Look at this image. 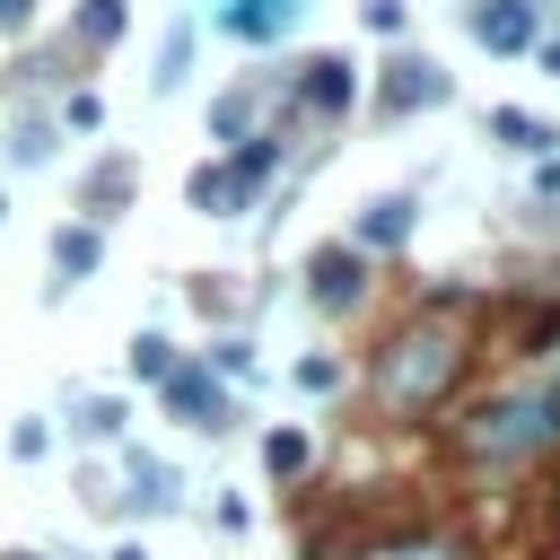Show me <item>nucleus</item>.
I'll return each mask as SVG.
<instances>
[{
    "label": "nucleus",
    "mask_w": 560,
    "mask_h": 560,
    "mask_svg": "<svg viewBox=\"0 0 560 560\" xmlns=\"http://www.w3.org/2000/svg\"><path fill=\"white\" fill-rule=\"evenodd\" d=\"M455 376H464V315H455V298L420 306V315L376 350V402L402 411V420L438 411V402L455 394Z\"/></svg>",
    "instance_id": "1"
},
{
    "label": "nucleus",
    "mask_w": 560,
    "mask_h": 560,
    "mask_svg": "<svg viewBox=\"0 0 560 560\" xmlns=\"http://www.w3.org/2000/svg\"><path fill=\"white\" fill-rule=\"evenodd\" d=\"M542 438H560V429H551V411L525 402V394H499V402H481V411L455 429V446L481 455V464H516V455H534Z\"/></svg>",
    "instance_id": "2"
},
{
    "label": "nucleus",
    "mask_w": 560,
    "mask_h": 560,
    "mask_svg": "<svg viewBox=\"0 0 560 560\" xmlns=\"http://www.w3.org/2000/svg\"><path fill=\"white\" fill-rule=\"evenodd\" d=\"M271 184V140H254V149H236L228 166H201L192 175V210H210V219H228V210H245L254 192Z\"/></svg>",
    "instance_id": "3"
},
{
    "label": "nucleus",
    "mask_w": 560,
    "mask_h": 560,
    "mask_svg": "<svg viewBox=\"0 0 560 560\" xmlns=\"http://www.w3.org/2000/svg\"><path fill=\"white\" fill-rule=\"evenodd\" d=\"M438 96H446V70H438V61H420V52H394V61H385V88H376L385 114H420V105H438Z\"/></svg>",
    "instance_id": "4"
},
{
    "label": "nucleus",
    "mask_w": 560,
    "mask_h": 560,
    "mask_svg": "<svg viewBox=\"0 0 560 560\" xmlns=\"http://www.w3.org/2000/svg\"><path fill=\"white\" fill-rule=\"evenodd\" d=\"M158 385H166V411H184L192 429H228V402H219V376H210V368H184V359H175Z\"/></svg>",
    "instance_id": "5"
},
{
    "label": "nucleus",
    "mask_w": 560,
    "mask_h": 560,
    "mask_svg": "<svg viewBox=\"0 0 560 560\" xmlns=\"http://www.w3.org/2000/svg\"><path fill=\"white\" fill-rule=\"evenodd\" d=\"M298 18H306V0H228V9H219V26H228L236 44H280Z\"/></svg>",
    "instance_id": "6"
},
{
    "label": "nucleus",
    "mask_w": 560,
    "mask_h": 560,
    "mask_svg": "<svg viewBox=\"0 0 560 560\" xmlns=\"http://www.w3.org/2000/svg\"><path fill=\"white\" fill-rule=\"evenodd\" d=\"M464 18H472V35H481L490 52H525V44H534V0H472Z\"/></svg>",
    "instance_id": "7"
},
{
    "label": "nucleus",
    "mask_w": 560,
    "mask_h": 560,
    "mask_svg": "<svg viewBox=\"0 0 560 560\" xmlns=\"http://www.w3.org/2000/svg\"><path fill=\"white\" fill-rule=\"evenodd\" d=\"M306 298H315V306H332V315H341V306H359V254H350V245H324V254L306 262Z\"/></svg>",
    "instance_id": "8"
},
{
    "label": "nucleus",
    "mask_w": 560,
    "mask_h": 560,
    "mask_svg": "<svg viewBox=\"0 0 560 560\" xmlns=\"http://www.w3.org/2000/svg\"><path fill=\"white\" fill-rule=\"evenodd\" d=\"M298 96H306L315 114H341V105H350V61H341V52H315L306 79H298Z\"/></svg>",
    "instance_id": "9"
},
{
    "label": "nucleus",
    "mask_w": 560,
    "mask_h": 560,
    "mask_svg": "<svg viewBox=\"0 0 560 560\" xmlns=\"http://www.w3.org/2000/svg\"><path fill=\"white\" fill-rule=\"evenodd\" d=\"M402 236H411V192H376V201L359 210V245H385V254H394Z\"/></svg>",
    "instance_id": "10"
},
{
    "label": "nucleus",
    "mask_w": 560,
    "mask_h": 560,
    "mask_svg": "<svg viewBox=\"0 0 560 560\" xmlns=\"http://www.w3.org/2000/svg\"><path fill=\"white\" fill-rule=\"evenodd\" d=\"M131 184H140V175H131V158H114V166H96V175H88V219H114V210L131 201Z\"/></svg>",
    "instance_id": "11"
},
{
    "label": "nucleus",
    "mask_w": 560,
    "mask_h": 560,
    "mask_svg": "<svg viewBox=\"0 0 560 560\" xmlns=\"http://www.w3.org/2000/svg\"><path fill=\"white\" fill-rule=\"evenodd\" d=\"M262 464H271L280 481H298V472L315 464V446H306V429H271V438H262Z\"/></svg>",
    "instance_id": "12"
},
{
    "label": "nucleus",
    "mask_w": 560,
    "mask_h": 560,
    "mask_svg": "<svg viewBox=\"0 0 560 560\" xmlns=\"http://www.w3.org/2000/svg\"><path fill=\"white\" fill-rule=\"evenodd\" d=\"M262 105H271V88H236V96H219V114H210V122H219V140H236Z\"/></svg>",
    "instance_id": "13"
},
{
    "label": "nucleus",
    "mask_w": 560,
    "mask_h": 560,
    "mask_svg": "<svg viewBox=\"0 0 560 560\" xmlns=\"http://www.w3.org/2000/svg\"><path fill=\"white\" fill-rule=\"evenodd\" d=\"M96 254H105V245H96V228H61V236H52V262H61L70 280H79V271H96Z\"/></svg>",
    "instance_id": "14"
},
{
    "label": "nucleus",
    "mask_w": 560,
    "mask_h": 560,
    "mask_svg": "<svg viewBox=\"0 0 560 560\" xmlns=\"http://www.w3.org/2000/svg\"><path fill=\"white\" fill-rule=\"evenodd\" d=\"M122 26H131L122 0H88V9H79V35H88V44H122Z\"/></svg>",
    "instance_id": "15"
},
{
    "label": "nucleus",
    "mask_w": 560,
    "mask_h": 560,
    "mask_svg": "<svg viewBox=\"0 0 560 560\" xmlns=\"http://www.w3.org/2000/svg\"><path fill=\"white\" fill-rule=\"evenodd\" d=\"M184 70H192V26H175V35H166V52H158V96H175V88H184Z\"/></svg>",
    "instance_id": "16"
},
{
    "label": "nucleus",
    "mask_w": 560,
    "mask_h": 560,
    "mask_svg": "<svg viewBox=\"0 0 560 560\" xmlns=\"http://www.w3.org/2000/svg\"><path fill=\"white\" fill-rule=\"evenodd\" d=\"M490 131H499L508 149H551V122H534V114H516V105H508V114H490Z\"/></svg>",
    "instance_id": "17"
},
{
    "label": "nucleus",
    "mask_w": 560,
    "mask_h": 560,
    "mask_svg": "<svg viewBox=\"0 0 560 560\" xmlns=\"http://www.w3.org/2000/svg\"><path fill=\"white\" fill-rule=\"evenodd\" d=\"M131 481H140V508H175V499H184V490H175V472H166V464H149V455L131 464Z\"/></svg>",
    "instance_id": "18"
},
{
    "label": "nucleus",
    "mask_w": 560,
    "mask_h": 560,
    "mask_svg": "<svg viewBox=\"0 0 560 560\" xmlns=\"http://www.w3.org/2000/svg\"><path fill=\"white\" fill-rule=\"evenodd\" d=\"M52 158V122H18V140H9V166H44Z\"/></svg>",
    "instance_id": "19"
},
{
    "label": "nucleus",
    "mask_w": 560,
    "mask_h": 560,
    "mask_svg": "<svg viewBox=\"0 0 560 560\" xmlns=\"http://www.w3.org/2000/svg\"><path fill=\"white\" fill-rule=\"evenodd\" d=\"M131 368H140V376H166V368H175L166 332H140V341H131Z\"/></svg>",
    "instance_id": "20"
},
{
    "label": "nucleus",
    "mask_w": 560,
    "mask_h": 560,
    "mask_svg": "<svg viewBox=\"0 0 560 560\" xmlns=\"http://www.w3.org/2000/svg\"><path fill=\"white\" fill-rule=\"evenodd\" d=\"M298 385H306V394H332V385H341V368H332L324 350H306V359H298Z\"/></svg>",
    "instance_id": "21"
},
{
    "label": "nucleus",
    "mask_w": 560,
    "mask_h": 560,
    "mask_svg": "<svg viewBox=\"0 0 560 560\" xmlns=\"http://www.w3.org/2000/svg\"><path fill=\"white\" fill-rule=\"evenodd\" d=\"M359 560H464V551H446V542H385V551H359Z\"/></svg>",
    "instance_id": "22"
},
{
    "label": "nucleus",
    "mask_w": 560,
    "mask_h": 560,
    "mask_svg": "<svg viewBox=\"0 0 560 560\" xmlns=\"http://www.w3.org/2000/svg\"><path fill=\"white\" fill-rule=\"evenodd\" d=\"M79 429H88V438H114V429H122V402H79Z\"/></svg>",
    "instance_id": "23"
},
{
    "label": "nucleus",
    "mask_w": 560,
    "mask_h": 560,
    "mask_svg": "<svg viewBox=\"0 0 560 560\" xmlns=\"http://www.w3.org/2000/svg\"><path fill=\"white\" fill-rule=\"evenodd\" d=\"M44 446H52L44 420H18V429H9V455H44Z\"/></svg>",
    "instance_id": "24"
},
{
    "label": "nucleus",
    "mask_w": 560,
    "mask_h": 560,
    "mask_svg": "<svg viewBox=\"0 0 560 560\" xmlns=\"http://www.w3.org/2000/svg\"><path fill=\"white\" fill-rule=\"evenodd\" d=\"M359 18H368V35H402V0H368Z\"/></svg>",
    "instance_id": "25"
},
{
    "label": "nucleus",
    "mask_w": 560,
    "mask_h": 560,
    "mask_svg": "<svg viewBox=\"0 0 560 560\" xmlns=\"http://www.w3.org/2000/svg\"><path fill=\"white\" fill-rule=\"evenodd\" d=\"M210 368H219V376H254V350H245V341H219V359H210Z\"/></svg>",
    "instance_id": "26"
},
{
    "label": "nucleus",
    "mask_w": 560,
    "mask_h": 560,
    "mask_svg": "<svg viewBox=\"0 0 560 560\" xmlns=\"http://www.w3.org/2000/svg\"><path fill=\"white\" fill-rule=\"evenodd\" d=\"M35 18V0H0V26H26Z\"/></svg>",
    "instance_id": "27"
},
{
    "label": "nucleus",
    "mask_w": 560,
    "mask_h": 560,
    "mask_svg": "<svg viewBox=\"0 0 560 560\" xmlns=\"http://www.w3.org/2000/svg\"><path fill=\"white\" fill-rule=\"evenodd\" d=\"M114 560H149V551H140V542H122V551H114Z\"/></svg>",
    "instance_id": "28"
},
{
    "label": "nucleus",
    "mask_w": 560,
    "mask_h": 560,
    "mask_svg": "<svg viewBox=\"0 0 560 560\" xmlns=\"http://www.w3.org/2000/svg\"><path fill=\"white\" fill-rule=\"evenodd\" d=\"M0 219H9V201H0Z\"/></svg>",
    "instance_id": "29"
}]
</instances>
